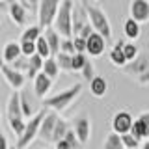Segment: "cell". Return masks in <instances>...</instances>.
I'll list each match as a JSON object with an SVG mask.
<instances>
[{
	"label": "cell",
	"mask_w": 149,
	"mask_h": 149,
	"mask_svg": "<svg viewBox=\"0 0 149 149\" xmlns=\"http://www.w3.org/2000/svg\"><path fill=\"white\" fill-rule=\"evenodd\" d=\"M43 62H45V58H41L39 54H32V56H28V69H26V77L28 78H32L34 80V77L37 73L43 69Z\"/></svg>",
	"instance_id": "21"
},
{
	"label": "cell",
	"mask_w": 149,
	"mask_h": 149,
	"mask_svg": "<svg viewBox=\"0 0 149 149\" xmlns=\"http://www.w3.org/2000/svg\"><path fill=\"white\" fill-rule=\"evenodd\" d=\"M56 119H58V112L49 110L45 114V118H43V121H41V125H39V132H37V136H39L41 140L52 142V132H54Z\"/></svg>",
	"instance_id": "11"
},
{
	"label": "cell",
	"mask_w": 149,
	"mask_h": 149,
	"mask_svg": "<svg viewBox=\"0 0 149 149\" xmlns=\"http://www.w3.org/2000/svg\"><path fill=\"white\" fill-rule=\"evenodd\" d=\"M138 119L142 121V125H143V130H146V140H147L149 138V110L142 112V114L138 116Z\"/></svg>",
	"instance_id": "39"
},
{
	"label": "cell",
	"mask_w": 149,
	"mask_h": 149,
	"mask_svg": "<svg viewBox=\"0 0 149 149\" xmlns=\"http://www.w3.org/2000/svg\"><path fill=\"white\" fill-rule=\"evenodd\" d=\"M65 140L69 142V146H71L73 149H82L84 146L80 143V140L77 138V134H74V130H73V127H69V130L65 132Z\"/></svg>",
	"instance_id": "35"
},
{
	"label": "cell",
	"mask_w": 149,
	"mask_h": 149,
	"mask_svg": "<svg viewBox=\"0 0 149 149\" xmlns=\"http://www.w3.org/2000/svg\"><path fill=\"white\" fill-rule=\"evenodd\" d=\"M0 21H2V13H0Z\"/></svg>",
	"instance_id": "49"
},
{
	"label": "cell",
	"mask_w": 149,
	"mask_h": 149,
	"mask_svg": "<svg viewBox=\"0 0 149 149\" xmlns=\"http://www.w3.org/2000/svg\"><path fill=\"white\" fill-rule=\"evenodd\" d=\"M69 127H71V125H69L65 119H62V118L58 116V119H56V125H54V132H52V142L56 143V142H60V140H63V138H65V132L69 130Z\"/></svg>",
	"instance_id": "24"
},
{
	"label": "cell",
	"mask_w": 149,
	"mask_h": 149,
	"mask_svg": "<svg viewBox=\"0 0 149 149\" xmlns=\"http://www.w3.org/2000/svg\"><path fill=\"white\" fill-rule=\"evenodd\" d=\"M21 43H8L6 47H4V50H2V58H4V62L6 63H11L13 60H17L19 56H21Z\"/></svg>",
	"instance_id": "23"
},
{
	"label": "cell",
	"mask_w": 149,
	"mask_h": 149,
	"mask_svg": "<svg viewBox=\"0 0 149 149\" xmlns=\"http://www.w3.org/2000/svg\"><path fill=\"white\" fill-rule=\"evenodd\" d=\"M86 58H88L86 54L74 52V54L71 56V71H80L82 65H84V62H86Z\"/></svg>",
	"instance_id": "33"
},
{
	"label": "cell",
	"mask_w": 149,
	"mask_h": 149,
	"mask_svg": "<svg viewBox=\"0 0 149 149\" xmlns=\"http://www.w3.org/2000/svg\"><path fill=\"white\" fill-rule=\"evenodd\" d=\"M121 142H123L125 149H138L140 146H142V142H140V140L134 136V134H130V132L121 134Z\"/></svg>",
	"instance_id": "30"
},
{
	"label": "cell",
	"mask_w": 149,
	"mask_h": 149,
	"mask_svg": "<svg viewBox=\"0 0 149 149\" xmlns=\"http://www.w3.org/2000/svg\"><path fill=\"white\" fill-rule=\"evenodd\" d=\"M60 52H65V54H74L73 37H62V43H60Z\"/></svg>",
	"instance_id": "36"
},
{
	"label": "cell",
	"mask_w": 149,
	"mask_h": 149,
	"mask_svg": "<svg viewBox=\"0 0 149 149\" xmlns=\"http://www.w3.org/2000/svg\"><path fill=\"white\" fill-rule=\"evenodd\" d=\"M73 45H74V52L86 54V39H82L80 36H73Z\"/></svg>",
	"instance_id": "38"
},
{
	"label": "cell",
	"mask_w": 149,
	"mask_h": 149,
	"mask_svg": "<svg viewBox=\"0 0 149 149\" xmlns=\"http://www.w3.org/2000/svg\"><path fill=\"white\" fill-rule=\"evenodd\" d=\"M93 32H95V30H93V26L90 24V22H88V24H84V28H82L80 32H78V36H80L82 39H88V37H90Z\"/></svg>",
	"instance_id": "41"
},
{
	"label": "cell",
	"mask_w": 149,
	"mask_h": 149,
	"mask_svg": "<svg viewBox=\"0 0 149 149\" xmlns=\"http://www.w3.org/2000/svg\"><path fill=\"white\" fill-rule=\"evenodd\" d=\"M106 50V39L101 34L93 32V34L86 39V54L91 58H101Z\"/></svg>",
	"instance_id": "10"
},
{
	"label": "cell",
	"mask_w": 149,
	"mask_h": 149,
	"mask_svg": "<svg viewBox=\"0 0 149 149\" xmlns=\"http://www.w3.org/2000/svg\"><path fill=\"white\" fill-rule=\"evenodd\" d=\"M8 149H17V146H15V147H8Z\"/></svg>",
	"instance_id": "48"
},
{
	"label": "cell",
	"mask_w": 149,
	"mask_h": 149,
	"mask_svg": "<svg viewBox=\"0 0 149 149\" xmlns=\"http://www.w3.org/2000/svg\"><path fill=\"white\" fill-rule=\"evenodd\" d=\"M54 146H56V149H73L71 146H69V142H67V140H60V142H56L54 143Z\"/></svg>",
	"instance_id": "42"
},
{
	"label": "cell",
	"mask_w": 149,
	"mask_h": 149,
	"mask_svg": "<svg viewBox=\"0 0 149 149\" xmlns=\"http://www.w3.org/2000/svg\"><path fill=\"white\" fill-rule=\"evenodd\" d=\"M73 0H62L58 8V13L54 17V30L62 37H73Z\"/></svg>",
	"instance_id": "2"
},
{
	"label": "cell",
	"mask_w": 149,
	"mask_h": 149,
	"mask_svg": "<svg viewBox=\"0 0 149 149\" xmlns=\"http://www.w3.org/2000/svg\"><path fill=\"white\" fill-rule=\"evenodd\" d=\"M52 82L54 80H50L43 71H39L36 74L34 80H32V90H34V93L37 95V99H41V101L45 99L47 93L50 91V88H52Z\"/></svg>",
	"instance_id": "12"
},
{
	"label": "cell",
	"mask_w": 149,
	"mask_h": 149,
	"mask_svg": "<svg viewBox=\"0 0 149 149\" xmlns=\"http://www.w3.org/2000/svg\"><path fill=\"white\" fill-rule=\"evenodd\" d=\"M149 67V58L147 56H136L134 60H130L129 65H125V73L129 74H143Z\"/></svg>",
	"instance_id": "16"
},
{
	"label": "cell",
	"mask_w": 149,
	"mask_h": 149,
	"mask_svg": "<svg viewBox=\"0 0 149 149\" xmlns=\"http://www.w3.org/2000/svg\"><path fill=\"white\" fill-rule=\"evenodd\" d=\"M47 77L50 78V80H56L58 78V74H60V67H58V62H56V58L54 56H49V58H45V62H43V69H41Z\"/></svg>",
	"instance_id": "22"
},
{
	"label": "cell",
	"mask_w": 149,
	"mask_h": 149,
	"mask_svg": "<svg viewBox=\"0 0 149 149\" xmlns=\"http://www.w3.org/2000/svg\"><path fill=\"white\" fill-rule=\"evenodd\" d=\"M80 74H82V78H84V82H88L90 84L93 80V77H95V65H93V62L90 58H86V62H84L82 65V69H80Z\"/></svg>",
	"instance_id": "26"
},
{
	"label": "cell",
	"mask_w": 149,
	"mask_h": 149,
	"mask_svg": "<svg viewBox=\"0 0 149 149\" xmlns=\"http://www.w3.org/2000/svg\"><path fill=\"white\" fill-rule=\"evenodd\" d=\"M60 4H62V0H39V6H37V24L43 30L47 26H52Z\"/></svg>",
	"instance_id": "5"
},
{
	"label": "cell",
	"mask_w": 149,
	"mask_h": 149,
	"mask_svg": "<svg viewBox=\"0 0 149 149\" xmlns=\"http://www.w3.org/2000/svg\"><path fill=\"white\" fill-rule=\"evenodd\" d=\"M86 11H88V21L93 26V30L97 34H101L106 41L112 39V26H110V21L106 17V13L97 6H86Z\"/></svg>",
	"instance_id": "4"
},
{
	"label": "cell",
	"mask_w": 149,
	"mask_h": 149,
	"mask_svg": "<svg viewBox=\"0 0 149 149\" xmlns=\"http://www.w3.org/2000/svg\"><path fill=\"white\" fill-rule=\"evenodd\" d=\"M80 91H82V84H73V86H69L67 90H63L60 93H54L52 97H45V99L41 101V104H43L45 108H49V110L62 112L80 95Z\"/></svg>",
	"instance_id": "1"
},
{
	"label": "cell",
	"mask_w": 149,
	"mask_h": 149,
	"mask_svg": "<svg viewBox=\"0 0 149 149\" xmlns=\"http://www.w3.org/2000/svg\"><path fill=\"white\" fill-rule=\"evenodd\" d=\"M0 73H2L4 80L8 82V86L11 88L13 91H19L26 84V73H21V71H17V69H13L9 63H4L2 69H0Z\"/></svg>",
	"instance_id": "8"
},
{
	"label": "cell",
	"mask_w": 149,
	"mask_h": 149,
	"mask_svg": "<svg viewBox=\"0 0 149 149\" xmlns=\"http://www.w3.org/2000/svg\"><path fill=\"white\" fill-rule=\"evenodd\" d=\"M88 11L84 4H74L73 6V36H78V32L88 24Z\"/></svg>",
	"instance_id": "14"
},
{
	"label": "cell",
	"mask_w": 149,
	"mask_h": 149,
	"mask_svg": "<svg viewBox=\"0 0 149 149\" xmlns=\"http://www.w3.org/2000/svg\"><path fill=\"white\" fill-rule=\"evenodd\" d=\"M6 9H8V4L4 2V0H0V13H4Z\"/></svg>",
	"instance_id": "45"
},
{
	"label": "cell",
	"mask_w": 149,
	"mask_h": 149,
	"mask_svg": "<svg viewBox=\"0 0 149 149\" xmlns=\"http://www.w3.org/2000/svg\"><path fill=\"white\" fill-rule=\"evenodd\" d=\"M47 112H49V108H45V106H43V108L37 110L36 114L32 116V118H28L22 134L17 138V149H26V147L36 140L37 132H39V125H41V121H43V118H45Z\"/></svg>",
	"instance_id": "3"
},
{
	"label": "cell",
	"mask_w": 149,
	"mask_h": 149,
	"mask_svg": "<svg viewBox=\"0 0 149 149\" xmlns=\"http://www.w3.org/2000/svg\"><path fill=\"white\" fill-rule=\"evenodd\" d=\"M123 34H125V37H127L129 41L138 39L140 34H142V24H140L138 21H134L132 17L125 19V22H123Z\"/></svg>",
	"instance_id": "19"
},
{
	"label": "cell",
	"mask_w": 149,
	"mask_h": 149,
	"mask_svg": "<svg viewBox=\"0 0 149 149\" xmlns=\"http://www.w3.org/2000/svg\"><path fill=\"white\" fill-rule=\"evenodd\" d=\"M37 95L34 93L32 88H28L26 84L19 90V102H21V110L24 118H32L37 110H39V102H37Z\"/></svg>",
	"instance_id": "6"
},
{
	"label": "cell",
	"mask_w": 149,
	"mask_h": 149,
	"mask_svg": "<svg viewBox=\"0 0 149 149\" xmlns=\"http://www.w3.org/2000/svg\"><path fill=\"white\" fill-rule=\"evenodd\" d=\"M123 45H125V39H119L108 52L110 63L118 65V67H125V65H127V58H125V54H123Z\"/></svg>",
	"instance_id": "18"
},
{
	"label": "cell",
	"mask_w": 149,
	"mask_h": 149,
	"mask_svg": "<svg viewBox=\"0 0 149 149\" xmlns=\"http://www.w3.org/2000/svg\"><path fill=\"white\" fill-rule=\"evenodd\" d=\"M130 134H134L140 142H143L146 140V130H143V125H142V121H140L138 118L132 121V129H130Z\"/></svg>",
	"instance_id": "32"
},
{
	"label": "cell",
	"mask_w": 149,
	"mask_h": 149,
	"mask_svg": "<svg viewBox=\"0 0 149 149\" xmlns=\"http://www.w3.org/2000/svg\"><path fill=\"white\" fill-rule=\"evenodd\" d=\"M71 56H73V54H65V52H58V54L54 56V58H56V62H58L60 71L73 73V71H71Z\"/></svg>",
	"instance_id": "28"
},
{
	"label": "cell",
	"mask_w": 149,
	"mask_h": 149,
	"mask_svg": "<svg viewBox=\"0 0 149 149\" xmlns=\"http://www.w3.org/2000/svg\"><path fill=\"white\" fill-rule=\"evenodd\" d=\"M142 149H149V138H147V140H143V143H142Z\"/></svg>",
	"instance_id": "46"
},
{
	"label": "cell",
	"mask_w": 149,
	"mask_h": 149,
	"mask_svg": "<svg viewBox=\"0 0 149 149\" xmlns=\"http://www.w3.org/2000/svg\"><path fill=\"white\" fill-rule=\"evenodd\" d=\"M21 52L24 56L36 54V41H21Z\"/></svg>",
	"instance_id": "37"
},
{
	"label": "cell",
	"mask_w": 149,
	"mask_h": 149,
	"mask_svg": "<svg viewBox=\"0 0 149 149\" xmlns=\"http://www.w3.org/2000/svg\"><path fill=\"white\" fill-rule=\"evenodd\" d=\"M45 39L49 43V49H50V56H56L60 52V43H62V36L54 30V26H47L45 28Z\"/></svg>",
	"instance_id": "17"
},
{
	"label": "cell",
	"mask_w": 149,
	"mask_h": 149,
	"mask_svg": "<svg viewBox=\"0 0 149 149\" xmlns=\"http://www.w3.org/2000/svg\"><path fill=\"white\" fill-rule=\"evenodd\" d=\"M140 82H142V84L149 82V67H147V71L143 73V74H140Z\"/></svg>",
	"instance_id": "44"
},
{
	"label": "cell",
	"mask_w": 149,
	"mask_h": 149,
	"mask_svg": "<svg viewBox=\"0 0 149 149\" xmlns=\"http://www.w3.org/2000/svg\"><path fill=\"white\" fill-rule=\"evenodd\" d=\"M4 63H6V62H4V58L0 56V69H2V65H4Z\"/></svg>",
	"instance_id": "47"
},
{
	"label": "cell",
	"mask_w": 149,
	"mask_h": 149,
	"mask_svg": "<svg viewBox=\"0 0 149 149\" xmlns=\"http://www.w3.org/2000/svg\"><path fill=\"white\" fill-rule=\"evenodd\" d=\"M102 149H125L123 142H121V134L118 132H108V136L104 138V146H102Z\"/></svg>",
	"instance_id": "25"
},
{
	"label": "cell",
	"mask_w": 149,
	"mask_h": 149,
	"mask_svg": "<svg viewBox=\"0 0 149 149\" xmlns=\"http://www.w3.org/2000/svg\"><path fill=\"white\" fill-rule=\"evenodd\" d=\"M132 121H134V118L130 116V112L119 110V112H116L114 118H112V130L118 132V134L130 132V129H132Z\"/></svg>",
	"instance_id": "9"
},
{
	"label": "cell",
	"mask_w": 149,
	"mask_h": 149,
	"mask_svg": "<svg viewBox=\"0 0 149 149\" xmlns=\"http://www.w3.org/2000/svg\"><path fill=\"white\" fill-rule=\"evenodd\" d=\"M123 54H125V58H127V63L130 62V60H134L138 56V47L132 43V41H125V45H123Z\"/></svg>",
	"instance_id": "31"
},
{
	"label": "cell",
	"mask_w": 149,
	"mask_h": 149,
	"mask_svg": "<svg viewBox=\"0 0 149 149\" xmlns=\"http://www.w3.org/2000/svg\"><path fill=\"white\" fill-rule=\"evenodd\" d=\"M9 65H11L13 69H17V71H21V73H26V69H28V56L21 54L17 60H13Z\"/></svg>",
	"instance_id": "34"
},
{
	"label": "cell",
	"mask_w": 149,
	"mask_h": 149,
	"mask_svg": "<svg viewBox=\"0 0 149 149\" xmlns=\"http://www.w3.org/2000/svg\"><path fill=\"white\" fill-rule=\"evenodd\" d=\"M9 147V143H8V138H6V134L0 130V149H8Z\"/></svg>",
	"instance_id": "43"
},
{
	"label": "cell",
	"mask_w": 149,
	"mask_h": 149,
	"mask_svg": "<svg viewBox=\"0 0 149 149\" xmlns=\"http://www.w3.org/2000/svg\"><path fill=\"white\" fill-rule=\"evenodd\" d=\"M90 91H91L93 97H104L106 91H108V82H106V78L101 77V74H95L93 80L90 82Z\"/></svg>",
	"instance_id": "20"
},
{
	"label": "cell",
	"mask_w": 149,
	"mask_h": 149,
	"mask_svg": "<svg viewBox=\"0 0 149 149\" xmlns=\"http://www.w3.org/2000/svg\"><path fill=\"white\" fill-rule=\"evenodd\" d=\"M147 2H149V0H147Z\"/></svg>",
	"instance_id": "50"
},
{
	"label": "cell",
	"mask_w": 149,
	"mask_h": 149,
	"mask_svg": "<svg viewBox=\"0 0 149 149\" xmlns=\"http://www.w3.org/2000/svg\"><path fill=\"white\" fill-rule=\"evenodd\" d=\"M41 28L39 24H34V26H28V28H24V32L21 34V41H36L37 37L41 36Z\"/></svg>",
	"instance_id": "27"
},
{
	"label": "cell",
	"mask_w": 149,
	"mask_h": 149,
	"mask_svg": "<svg viewBox=\"0 0 149 149\" xmlns=\"http://www.w3.org/2000/svg\"><path fill=\"white\" fill-rule=\"evenodd\" d=\"M19 2H21L28 11H37V6H39V0H19Z\"/></svg>",
	"instance_id": "40"
},
{
	"label": "cell",
	"mask_w": 149,
	"mask_h": 149,
	"mask_svg": "<svg viewBox=\"0 0 149 149\" xmlns=\"http://www.w3.org/2000/svg\"><path fill=\"white\" fill-rule=\"evenodd\" d=\"M8 11H9V17H11V21L15 22V24L19 26H22L26 22V19H28V9L22 6L21 2H11L8 6Z\"/></svg>",
	"instance_id": "15"
},
{
	"label": "cell",
	"mask_w": 149,
	"mask_h": 149,
	"mask_svg": "<svg viewBox=\"0 0 149 149\" xmlns=\"http://www.w3.org/2000/svg\"><path fill=\"white\" fill-rule=\"evenodd\" d=\"M71 127L74 130V134H77V138L80 140V143L86 146V143L90 142V136H91V121L86 116V112H80V114L73 119Z\"/></svg>",
	"instance_id": "7"
},
{
	"label": "cell",
	"mask_w": 149,
	"mask_h": 149,
	"mask_svg": "<svg viewBox=\"0 0 149 149\" xmlns=\"http://www.w3.org/2000/svg\"><path fill=\"white\" fill-rule=\"evenodd\" d=\"M36 52L41 56V58H49L50 56V49H49V43H47L45 36H39L36 39Z\"/></svg>",
	"instance_id": "29"
},
{
	"label": "cell",
	"mask_w": 149,
	"mask_h": 149,
	"mask_svg": "<svg viewBox=\"0 0 149 149\" xmlns=\"http://www.w3.org/2000/svg\"><path fill=\"white\" fill-rule=\"evenodd\" d=\"M130 17L138 21L140 24L149 21V2L147 0H132L130 2Z\"/></svg>",
	"instance_id": "13"
}]
</instances>
